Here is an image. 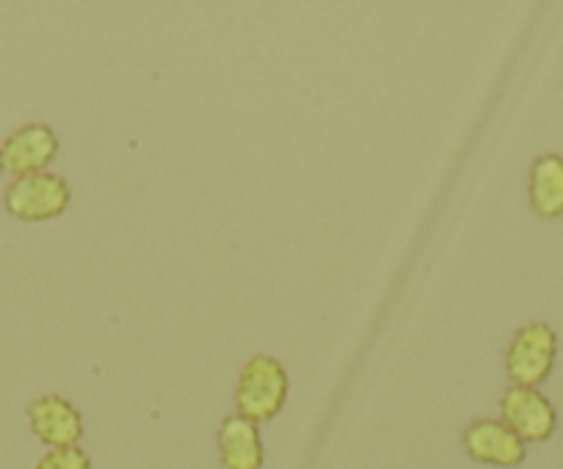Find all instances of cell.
Listing matches in <instances>:
<instances>
[{"label":"cell","instance_id":"5b68a950","mask_svg":"<svg viewBox=\"0 0 563 469\" xmlns=\"http://www.w3.org/2000/svg\"><path fill=\"white\" fill-rule=\"evenodd\" d=\"M29 428L47 450L53 447H78L86 434L84 414L78 412L73 401H67L58 392H45L36 395L25 409Z\"/></svg>","mask_w":563,"mask_h":469},{"label":"cell","instance_id":"9c48e42d","mask_svg":"<svg viewBox=\"0 0 563 469\" xmlns=\"http://www.w3.org/2000/svg\"><path fill=\"white\" fill-rule=\"evenodd\" d=\"M528 202L539 219L563 215V155L544 153L530 164Z\"/></svg>","mask_w":563,"mask_h":469},{"label":"cell","instance_id":"3957f363","mask_svg":"<svg viewBox=\"0 0 563 469\" xmlns=\"http://www.w3.org/2000/svg\"><path fill=\"white\" fill-rule=\"evenodd\" d=\"M73 204V188L56 171H40V175L12 177L3 191V208L12 219L25 224H42V221L62 219Z\"/></svg>","mask_w":563,"mask_h":469},{"label":"cell","instance_id":"6da1fadb","mask_svg":"<svg viewBox=\"0 0 563 469\" xmlns=\"http://www.w3.org/2000/svg\"><path fill=\"white\" fill-rule=\"evenodd\" d=\"M290 395L288 368L274 354H252L243 362L235 384V414L254 425L271 423Z\"/></svg>","mask_w":563,"mask_h":469},{"label":"cell","instance_id":"8992f818","mask_svg":"<svg viewBox=\"0 0 563 469\" xmlns=\"http://www.w3.org/2000/svg\"><path fill=\"white\" fill-rule=\"evenodd\" d=\"M464 453L475 464L497 469H517L528 458V445L500 417H478L462 431Z\"/></svg>","mask_w":563,"mask_h":469},{"label":"cell","instance_id":"ba28073f","mask_svg":"<svg viewBox=\"0 0 563 469\" xmlns=\"http://www.w3.org/2000/svg\"><path fill=\"white\" fill-rule=\"evenodd\" d=\"M216 447H219V461L224 469H263L265 445L260 425L241 414L221 420L216 431Z\"/></svg>","mask_w":563,"mask_h":469},{"label":"cell","instance_id":"8fae6325","mask_svg":"<svg viewBox=\"0 0 563 469\" xmlns=\"http://www.w3.org/2000/svg\"><path fill=\"white\" fill-rule=\"evenodd\" d=\"M0 175H3V153H0Z\"/></svg>","mask_w":563,"mask_h":469},{"label":"cell","instance_id":"52a82bcc","mask_svg":"<svg viewBox=\"0 0 563 469\" xmlns=\"http://www.w3.org/2000/svg\"><path fill=\"white\" fill-rule=\"evenodd\" d=\"M58 133L45 122H25L18 131L7 136V142L0 144L3 153V171L12 177L40 175V171L51 169L53 160L58 158Z\"/></svg>","mask_w":563,"mask_h":469},{"label":"cell","instance_id":"7a4b0ae2","mask_svg":"<svg viewBox=\"0 0 563 469\" xmlns=\"http://www.w3.org/2000/svg\"><path fill=\"white\" fill-rule=\"evenodd\" d=\"M558 359V332L547 321H530L514 332L503 354V368L511 384L541 387Z\"/></svg>","mask_w":563,"mask_h":469},{"label":"cell","instance_id":"277c9868","mask_svg":"<svg viewBox=\"0 0 563 469\" xmlns=\"http://www.w3.org/2000/svg\"><path fill=\"white\" fill-rule=\"evenodd\" d=\"M500 420L525 442H547L558 431V409L539 387L511 384L500 395Z\"/></svg>","mask_w":563,"mask_h":469},{"label":"cell","instance_id":"30bf717a","mask_svg":"<svg viewBox=\"0 0 563 469\" xmlns=\"http://www.w3.org/2000/svg\"><path fill=\"white\" fill-rule=\"evenodd\" d=\"M34 469H91V456L84 447H53L47 450Z\"/></svg>","mask_w":563,"mask_h":469}]
</instances>
